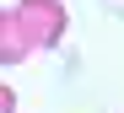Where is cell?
Returning a JSON list of instances; mask_svg holds the SVG:
<instances>
[{
  "mask_svg": "<svg viewBox=\"0 0 124 113\" xmlns=\"http://www.w3.org/2000/svg\"><path fill=\"white\" fill-rule=\"evenodd\" d=\"M65 0H16L0 11V65H22L32 49H54L65 38Z\"/></svg>",
  "mask_w": 124,
  "mask_h": 113,
  "instance_id": "cell-1",
  "label": "cell"
}]
</instances>
